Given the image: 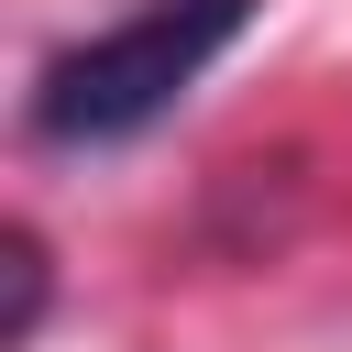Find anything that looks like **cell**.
Returning <instances> with one entry per match:
<instances>
[{"instance_id":"cell-1","label":"cell","mask_w":352,"mask_h":352,"mask_svg":"<svg viewBox=\"0 0 352 352\" xmlns=\"http://www.w3.org/2000/svg\"><path fill=\"white\" fill-rule=\"evenodd\" d=\"M242 22H253V0H143L132 22H110V33H88V44H66V55L44 66L33 132H44V143H77V154L154 132Z\"/></svg>"},{"instance_id":"cell-2","label":"cell","mask_w":352,"mask_h":352,"mask_svg":"<svg viewBox=\"0 0 352 352\" xmlns=\"http://www.w3.org/2000/svg\"><path fill=\"white\" fill-rule=\"evenodd\" d=\"M0 264H11V319H0V341H33V319H44V242H33V231H11V242H0Z\"/></svg>"}]
</instances>
